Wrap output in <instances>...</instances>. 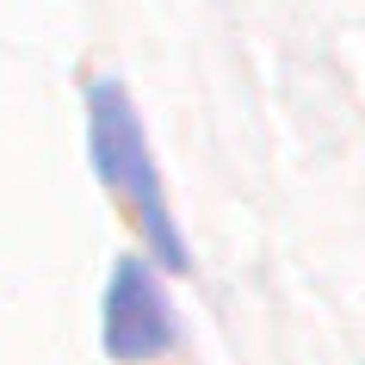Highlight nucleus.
I'll list each match as a JSON object with an SVG mask.
<instances>
[{"label": "nucleus", "instance_id": "nucleus-1", "mask_svg": "<svg viewBox=\"0 0 365 365\" xmlns=\"http://www.w3.org/2000/svg\"><path fill=\"white\" fill-rule=\"evenodd\" d=\"M87 143H93V173L130 205L143 248L168 272H186V242H180V230L168 217V198H161V180H155V161H149V136H143V124L130 112V93L118 81L87 87Z\"/></svg>", "mask_w": 365, "mask_h": 365}, {"label": "nucleus", "instance_id": "nucleus-2", "mask_svg": "<svg viewBox=\"0 0 365 365\" xmlns=\"http://www.w3.org/2000/svg\"><path fill=\"white\" fill-rule=\"evenodd\" d=\"M180 341L173 328V309H168V291L143 260H118L112 285H106V353L118 365H136V359H155Z\"/></svg>", "mask_w": 365, "mask_h": 365}]
</instances>
